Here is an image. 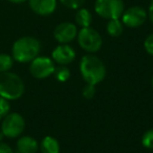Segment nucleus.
<instances>
[{"mask_svg":"<svg viewBox=\"0 0 153 153\" xmlns=\"http://www.w3.org/2000/svg\"><path fill=\"white\" fill-rule=\"evenodd\" d=\"M51 59L58 65L67 66L76 59V51L69 44H59L51 53Z\"/></svg>","mask_w":153,"mask_h":153,"instance_id":"9d476101","label":"nucleus"},{"mask_svg":"<svg viewBox=\"0 0 153 153\" xmlns=\"http://www.w3.org/2000/svg\"><path fill=\"white\" fill-rule=\"evenodd\" d=\"M14 153H21V152H19V151H16V152H14Z\"/></svg>","mask_w":153,"mask_h":153,"instance_id":"cd10ccee","label":"nucleus"},{"mask_svg":"<svg viewBox=\"0 0 153 153\" xmlns=\"http://www.w3.org/2000/svg\"><path fill=\"white\" fill-rule=\"evenodd\" d=\"M144 47L147 53L153 57V33L150 34L144 41Z\"/></svg>","mask_w":153,"mask_h":153,"instance_id":"4be33fe9","label":"nucleus"},{"mask_svg":"<svg viewBox=\"0 0 153 153\" xmlns=\"http://www.w3.org/2000/svg\"><path fill=\"white\" fill-rule=\"evenodd\" d=\"M55 70L56 65L51 58L38 56L32 62H30V72L35 79H46L53 74Z\"/></svg>","mask_w":153,"mask_h":153,"instance_id":"0eeeda50","label":"nucleus"},{"mask_svg":"<svg viewBox=\"0 0 153 153\" xmlns=\"http://www.w3.org/2000/svg\"><path fill=\"white\" fill-rule=\"evenodd\" d=\"M39 149L42 153H60V144L57 138L47 135L41 140Z\"/></svg>","mask_w":153,"mask_h":153,"instance_id":"ddd939ff","label":"nucleus"},{"mask_svg":"<svg viewBox=\"0 0 153 153\" xmlns=\"http://www.w3.org/2000/svg\"><path fill=\"white\" fill-rule=\"evenodd\" d=\"M82 94L85 99L87 100H90L94 97L96 94V85H91V84H86L83 87V90H82Z\"/></svg>","mask_w":153,"mask_h":153,"instance_id":"412c9836","label":"nucleus"},{"mask_svg":"<svg viewBox=\"0 0 153 153\" xmlns=\"http://www.w3.org/2000/svg\"><path fill=\"white\" fill-rule=\"evenodd\" d=\"M60 2L67 9L78 10L84 4L85 0H60Z\"/></svg>","mask_w":153,"mask_h":153,"instance_id":"6ab92c4d","label":"nucleus"},{"mask_svg":"<svg viewBox=\"0 0 153 153\" xmlns=\"http://www.w3.org/2000/svg\"><path fill=\"white\" fill-rule=\"evenodd\" d=\"M53 74L59 82H66L70 78V70L67 66L59 65V67H56Z\"/></svg>","mask_w":153,"mask_h":153,"instance_id":"f3484780","label":"nucleus"},{"mask_svg":"<svg viewBox=\"0 0 153 153\" xmlns=\"http://www.w3.org/2000/svg\"><path fill=\"white\" fill-rule=\"evenodd\" d=\"M14 152L15 151L13 150V148L9 144L2 142V140L0 142V153H14Z\"/></svg>","mask_w":153,"mask_h":153,"instance_id":"5701e85b","label":"nucleus"},{"mask_svg":"<svg viewBox=\"0 0 153 153\" xmlns=\"http://www.w3.org/2000/svg\"><path fill=\"white\" fill-rule=\"evenodd\" d=\"M148 17H149L150 21L152 22V24H153V0L150 2V5H149V9H148Z\"/></svg>","mask_w":153,"mask_h":153,"instance_id":"b1692460","label":"nucleus"},{"mask_svg":"<svg viewBox=\"0 0 153 153\" xmlns=\"http://www.w3.org/2000/svg\"><path fill=\"white\" fill-rule=\"evenodd\" d=\"M14 65V59L7 53H0V74L10 71Z\"/></svg>","mask_w":153,"mask_h":153,"instance_id":"dca6fc26","label":"nucleus"},{"mask_svg":"<svg viewBox=\"0 0 153 153\" xmlns=\"http://www.w3.org/2000/svg\"><path fill=\"white\" fill-rule=\"evenodd\" d=\"M94 10L104 19H120L125 11V5L123 0H96Z\"/></svg>","mask_w":153,"mask_h":153,"instance_id":"423d86ee","label":"nucleus"},{"mask_svg":"<svg viewBox=\"0 0 153 153\" xmlns=\"http://www.w3.org/2000/svg\"><path fill=\"white\" fill-rule=\"evenodd\" d=\"M10 110H11L10 101L0 97V120H2L7 113H10Z\"/></svg>","mask_w":153,"mask_h":153,"instance_id":"aec40b11","label":"nucleus"},{"mask_svg":"<svg viewBox=\"0 0 153 153\" xmlns=\"http://www.w3.org/2000/svg\"><path fill=\"white\" fill-rule=\"evenodd\" d=\"M4 137V135H3V133H2V131H1V130H0V142H1V140H2V138Z\"/></svg>","mask_w":153,"mask_h":153,"instance_id":"a878e982","label":"nucleus"},{"mask_svg":"<svg viewBox=\"0 0 153 153\" xmlns=\"http://www.w3.org/2000/svg\"><path fill=\"white\" fill-rule=\"evenodd\" d=\"M78 43L82 49L88 53H94L101 49L103 45V39L98 30L92 27H83L78 32Z\"/></svg>","mask_w":153,"mask_h":153,"instance_id":"39448f33","label":"nucleus"},{"mask_svg":"<svg viewBox=\"0 0 153 153\" xmlns=\"http://www.w3.org/2000/svg\"><path fill=\"white\" fill-rule=\"evenodd\" d=\"M25 128V120L20 113L10 112L2 119L0 130L4 137L16 138L21 136Z\"/></svg>","mask_w":153,"mask_h":153,"instance_id":"20e7f679","label":"nucleus"},{"mask_svg":"<svg viewBox=\"0 0 153 153\" xmlns=\"http://www.w3.org/2000/svg\"><path fill=\"white\" fill-rule=\"evenodd\" d=\"M80 72L86 84L98 85L106 76V67L99 57L94 53H87L80 61Z\"/></svg>","mask_w":153,"mask_h":153,"instance_id":"f257e3e1","label":"nucleus"},{"mask_svg":"<svg viewBox=\"0 0 153 153\" xmlns=\"http://www.w3.org/2000/svg\"><path fill=\"white\" fill-rule=\"evenodd\" d=\"M41 51V43L37 38L24 36L17 39L12 46V57L18 63H30Z\"/></svg>","mask_w":153,"mask_h":153,"instance_id":"f03ea898","label":"nucleus"},{"mask_svg":"<svg viewBox=\"0 0 153 153\" xmlns=\"http://www.w3.org/2000/svg\"><path fill=\"white\" fill-rule=\"evenodd\" d=\"M147 17H148V13L146 12V10L137 5L125 10L121 16L123 24L130 28L142 26L147 20Z\"/></svg>","mask_w":153,"mask_h":153,"instance_id":"6e6552de","label":"nucleus"},{"mask_svg":"<svg viewBox=\"0 0 153 153\" xmlns=\"http://www.w3.org/2000/svg\"><path fill=\"white\" fill-rule=\"evenodd\" d=\"M32 11L39 16H49L56 11L57 0H28Z\"/></svg>","mask_w":153,"mask_h":153,"instance_id":"9b49d317","label":"nucleus"},{"mask_svg":"<svg viewBox=\"0 0 153 153\" xmlns=\"http://www.w3.org/2000/svg\"><path fill=\"white\" fill-rule=\"evenodd\" d=\"M25 85L21 76L11 70L0 74V97L7 101H15L24 94Z\"/></svg>","mask_w":153,"mask_h":153,"instance_id":"7ed1b4c3","label":"nucleus"},{"mask_svg":"<svg viewBox=\"0 0 153 153\" xmlns=\"http://www.w3.org/2000/svg\"><path fill=\"white\" fill-rule=\"evenodd\" d=\"M106 30L109 36L111 37H119L123 34L124 24L122 20L120 19H111L108 21L106 25Z\"/></svg>","mask_w":153,"mask_h":153,"instance_id":"2eb2a0df","label":"nucleus"},{"mask_svg":"<svg viewBox=\"0 0 153 153\" xmlns=\"http://www.w3.org/2000/svg\"><path fill=\"white\" fill-rule=\"evenodd\" d=\"M151 84H152V88H153V76H152V80H151Z\"/></svg>","mask_w":153,"mask_h":153,"instance_id":"bb28decb","label":"nucleus"},{"mask_svg":"<svg viewBox=\"0 0 153 153\" xmlns=\"http://www.w3.org/2000/svg\"><path fill=\"white\" fill-rule=\"evenodd\" d=\"M39 150V143L33 136H19L17 140V151L21 153H36Z\"/></svg>","mask_w":153,"mask_h":153,"instance_id":"f8f14e48","label":"nucleus"},{"mask_svg":"<svg viewBox=\"0 0 153 153\" xmlns=\"http://www.w3.org/2000/svg\"><path fill=\"white\" fill-rule=\"evenodd\" d=\"M142 145L147 149L153 150V128L147 130L142 137Z\"/></svg>","mask_w":153,"mask_h":153,"instance_id":"a211bd4d","label":"nucleus"},{"mask_svg":"<svg viewBox=\"0 0 153 153\" xmlns=\"http://www.w3.org/2000/svg\"><path fill=\"white\" fill-rule=\"evenodd\" d=\"M74 20H76V25H79L81 28L89 27L92 22V15L87 9L80 7V9H78V11L76 13Z\"/></svg>","mask_w":153,"mask_h":153,"instance_id":"4468645a","label":"nucleus"},{"mask_svg":"<svg viewBox=\"0 0 153 153\" xmlns=\"http://www.w3.org/2000/svg\"><path fill=\"white\" fill-rule=\"evenodd\" d=\"M9 1L13 3H22V2H24V1H26V0H9Z\"/></svg>","mask_w":153,"mask_h":153,"instance_id":"393cba45","label":"nucleus"},{"mask_svg":"<svg viewBox=\"0 0 153 153\" xmlns=\"http://www.w3.org/2000/svg\"><path fill=\"white\" fill-rule=\"evenodd\" d=\"M78 36V27L71 22H62L53 30V37L60 44H68Z\"/></svg>","mask_w":153,"mask_h":153,"instance_id":"1a4fd4ad","label":"nucleus"}]
</instances>
